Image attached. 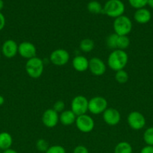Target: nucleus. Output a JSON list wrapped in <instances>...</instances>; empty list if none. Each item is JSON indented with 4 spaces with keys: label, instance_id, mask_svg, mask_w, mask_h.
Listing matches in <instances>:
<instances>
[{
    "label": "nucleus",
    "instance_id": "nucleus-36",
    "mask_svg": "<svg viewBox=\"0 0 153 153\" xmlns=\"http://www.w3.org/2000/svg\"><path fill=\"white\" fill-rule=\"evenodd\" d=\"M3 7H4V1L3 0H0V12L2 10Z\"/></svg>",
    "mask_w": 153,
    "mask_h": 153
},
{
    "label": "nucleus",
    "instance_id": "nucleus-14",
    "mask_svg": "<svg viewBox=\"0 0 153 153\" xmlns=\"http://www.w3.org/2000/svg\"><path fill=\"white\" fill-rule=\"evenodd\" d=\"M2 54L7 58H12L18 54V44L15 40L8 39L2 46Z\"/></svg>",
    "mask_w": 153,
    "mask_h": 153
},
{
    "label": "nucleus",
    "instance_id": "nucleus-31",
    "mask_svg": "<svg viewBox=\"0 0 153 153\" xmlns=\"http://www.w3.org/2000/svg\"><path fill=\"white\" fill-rule=\"evenodd\" d=\"M140 153H153V146L146 145L141 149Z\"/></svg>",
    "mask_w": 153,
    "mask_h": 153
},
{
    "label": "nucleus",
    "instance_id": "nucleus-30",
    "mask_svg": "<svg viewBox=\"0 0 153 153\" xmlns=\"http://www.w3.org/2000/svg\"><path fill=\"white\" fill-rule=\"evenodd\" d=\"M73 153H89L88 149L82 145H78L74 149Z\"/></svg>",
    "mask_w": 153,
    "mask_h": 153
},
{
    "label": "nucleus",
    "instance_id": "nucleus-15",
    "mask_svg": "<svg viewBox=\"0 0 153 153\" xmlns=\"http://www.w3.org/2000/svg\"><path fill=\"white\" fill-rule=\"evenodd\" d=\"M89 60L83 55H76L72 59V66L76 71L82 73L88 70Z\"/></svg>",
    "mask_w": 153,
    "mask_h": 153
},
{
    "label": "nucleus",
    "instance_id": "nucleus-16",
    "mask_svg": "<svg viewBox=\"0 0 153 153\" xmlns=\"http://www.w3.org/2000/svg\"><path fill=\"white\" fill-rule=\"evenodd\" d=\"M151 12L145 7L136 10L134 14V19L139 24L148 23L151 20Z\"/></svg>",
    "mask_w": 153,
    "mask_h": 153
},
{
    "label": "nucleus",
    "instance_id": "nucleus-12",
    "mask_svg": "<svg viewBox=\"0 0 153 153\" xmlns=\"http://www.w3.org/2000/svg\"><path fill=\"white\" fill-rule=\"evenodd\" d=\"M103 120L105 123L110 126H115L121 120V114L117 109L114 108H107L103 114Z\"/></svg>",
    "mask_w": 153,
    "mask_h": 153
},
{
    "label": "nucleus",
    "instance_id": "nucleus-37",
    "mask_svg": "<svg viewBox=\"0 0 153 153\" xmlns=\"http://www.w3.org/2000/svg\"><path fill=\"white\" fill-rule=\"evenodd\" d=\"M0 56H1V51H0Z\"/></svg>",
    "mask_w": 153,
    "mask_h": 153
},
{
    "label": "nucleus",
    "instance_id": "nucleus-9",
    "mask_svg": "<svg viewBox=\"0 0 153 153\" xmlns=\"http://www.w3.org/2000/svg\"><path fill=\"white\" fill-rule=\"evenodd\" d=\"M129 127L134 130H140L146 126V118L142 113L134 111L129 113L127 117Z\"/></svg>",
    "mask_w": 153,
    "mask_h": 153
},
{
    "label": "nucleus",
    "instance_id": "nucleus-19",
    "mask_svg": "<svg viewBox=\"0 0 153 153\" xmlns=\"http://www.w3.org/2000/svg\"><path fill=\"white\" fill-rule=\"evenodd\" d=\"M132 146L127 141H121L114 148V153H132Z\"/></svg>",
    "mask_w": 153,
    "mask_h": 153
},
{
    "label": "nucleus",
    "instance_id": "nucleus-20",
    "mask_svg": "<svg viewBox=\"0 0 153 153\" xmlns=\"http://www.w3.org/2000/svg\"><path fill=\"white\" fill-rule=\"evenodd\" d=\"M80 49L83 52H90L94 49V42L90 38H85L80 43Z\"/></svg>",
    "mask_w": 153,
    "mask_h": 153
},
{
    "label": "nucleus",
    "instance_id": "nucleus-32",
    "mask_svg": "<svg viewBox=\"0 0 153 153\" xmlns=\"http://www.w3.org/2000/svg\"><path fill=\"white\" fill-rule=\"evenodd\" d=\"M5 26V17L4 15L0 12V31Z\"/></svg>",
    "mask_w": 153,
    "mask_h": 153
},
{
    "label": "nucleus",
    "instance_id": "nucleus-29",
    "mask_svg": "<svg viewBox=\"0 0 153 153\" xmlns=\"http://www.w3.org/2000/svg\"><path fill=\"white\" fill-rule=\"evenodd\" d=\"M64 107H65V104H64V102H63L62 100H58V101H56L54 103L52 109L58 114L64 111Z\"/></svg>",
    "mask_w": 153,
    "mask_h": 153
},
{
    "label": "nucleus",
    "instance_id": "nucleus-7",
    "mask_svg": "<svg viewBox=\"0 0 153 153\" xmlns=\"http://www.w3.org/2000/svg\"><path fill=\"white\" fill-rule=\"evenodd\" d=\"M70 60V55L67 50L64 49H57L51 52L50 61L53 65L62 67L67 64Z\"/></svg>",
    "mask_w": 153,
    "mask_h": 153
},
{
    "label": "nucleus",
    "instance_id": "nucleus-22",
    "mask_svg": "<svg viewBox=\"0 0 153 153\" xmlns=\"http://www.w3.org/2000/svg\"><path fill=\"white\" fill-rule=\"evenodd\" d=\"M130 44V38L127 35L119 36L118 37L117 40V49L120 50H125L126 49L129 47Z\"/></svg>",
    "mask_w": 153,
    "mask_h": 153
},
{
    "label": "nucleus",
    "instance_id": "nucleus-10",
    "mask_svg": "<svg viewBox=\"0 0 153 153\" xmlns=\"http://www.w3.org/2000/svg\"><path fill=\"white\" fill-rule=\"evenodd\" d=\"M41 120L46 128H54L59 122V115L52 108L46 109L42 114Z\"/></svg>",
    "mask_w": 153,
    "mask_h": 153
},
{
    "label": "nucleus",
    "instance_id": "nucleus-28",
    "mask_svg": "<svg viewBox=\"0 0 153 153\" xmlns=\"http://www.w3.org/2000/svg\"><path fill=\"white\" fill-rule=\"evenodd\" d=\"M45 153H66V150L62 146L53 145L50 146Z\"/></svg>",
    "mask_w": 153,
    "mask_h": 153
},
{
    "label": "nucleus",
    "instance_id": "nucleus-33",
    "mask_svg": "<svg viewBox=\"0 0 153 153\" xmlns=\"http://www.w3.org/2000/svg\"><path fill=\"white\" fill-rule=\"evenodd\" d=\"M2 153H18V152H16V150H14V149L10 148V149H6V150L2 151Z\"/></svg>",
    "mask_w": 153,
    "mask_h": 153
},
{
    "label": "nucleus",
    "instance_id": "nucleus-2",
    "mask_svg": "<svg viewBox=\"0 0 153 153\" xmlns=\"http://www.w3.org/2000/svg\"><path fill=\"white\" fill-rule=\"evenodd\" d=\"M44 70V64L41 58L35 56L27 60L26 63V72L29 77L38 79L42 76Z\"/></svg>",
    "mask_w": 153,
    "mask_h": 153
},
{
    "label": "nucleus",
    "instance_id": "nucleus-8",
    "mask_svg": "<svg viewBox=\"0 0 153 153\" xmlns=\"http://www.w3.org/2000/svg\"><path fill=\"white\" fill-rule=\"evenodd\" d=\"M75 124L78 130L82 133L91 132L94 128V120L87 114L76 117Z\"/></svg>",
    "mask_w": 153,
    "mask_h": 153
},
{
    "label": "nucleus",
    "instance_id": "nucleus-1",
    "mask_svg": "<svg viewBox=\"0 0 153 153\" xmlns=\"http://www.w3.org/2000/svg\"><path fill=\"white\" fill-rule=\"evenodd\" d=\"M128 61V55L125 51L115 49L109 55L107 58V65L113 71L124 70Z\"/></svg>",
    "mask_w": 153,
    "mask_h": 153
},
{
    "label": "nucleus",
    "instance_id": "nucleus-18",
    "mask_svg": "<svg viewBox=\"0 0 153 153\" xmlns=\"http://www.w3.org/2000/svg\"><path fill=\"white\" fill-rule=\"evenodd\" d=\"M13 144V138L11 134L7 131L0 133V149L2 151L10 149Z\"/></svg>",
    "mask_w": 153,
    "mask_h": 153
},
{
    "label": "nucleus",
    "instance_id": "nucleus-24",
    "mask_svg": "<svg viewBox=\"0 0 153 153\" xmlns=\"http://www.w3.org/2000/svg\"><path fill=\"white\" fill-rule=\"evenodd\" d=\"M129 76L128 73L125 71L124 70H121L116 71L115 73V79L116 81V82H118V84H125L126 82L128 81Z\"/></svg>",
    "mask_w": 153,
    "mask_h": 153
},
{
    "label": "nucleus",
    "instance_id": "nucleus-13",
    "mask_svg": "<svg viewBox=\"0 0 153 153\" xmlns=\"http://www.w3.org/2000/svg\"><path fill=\"white\" fill-rule=\"evenodd\" d=\"M106 64L100 58L94 57L89 60L88 63V70L94 76H102L106 72Z\"/></svg>",
    "mask_w": 153,
    "mask_h": 153
},
{
    "label": "nucleus",
    "instance_id": "nucleus-23",
    "mask_svg": "<svg viewBox=\"0 0 153 153\" xmlns=\"http://www.w3.org/2000/svg\"><path fill=\"white\" fill-rule=\"evenodd\" d=\"M118 35L116 33H112L109 34L106 39V45L109 49L112 50L117 49V40H118Z\"/></svg>",
    "mask_w": 153,
    "mask_h": 153
},
{
    "label": "nucleus",
    "instance_id": "nucleus-17",
    "mask_svg": "<svg viewBox=\"0 0 153 153\" xmlns=\"http://www.w3.org/2000/svg\"><path fill=\"white\" fill-rule=\"evenodd\" d=\"M76 116L71 110H64L59 114V122L64 126H69L75 123Z\"/></svg>",
    "mask_w": 153,
    "mask_h": 153
},
{
    "label": "nucleus",
    "instance_id": "nucleus-6",
    "mask_svg": "<svg viewBox=\"0 0 153 153\" xmlns=\"http://www.w3.org/2000/svg\"><path fill=\"white\" fill-rule=\"evenodd\" d=\"M88 100L82 95H77L72 100L70 104V110L75 114L76 117L86 114L88 110Z\"/></svg>",
    "mask_w": 153,
    "mask_h": 153
},
{
    "label": "nucleus",
    "instance_id": "nucleus-11",
    "mask_svg": "<svg viewBox=\"0 0 153 153\" xmlns=\"http://www.w3.org/2000/svg\"><path fill=\"white\" fill-rule=\"evenodd\" d=\"M37 49L32 43L23 41L18 44V54L22 58L28 60L36 56Z\"/></svg>",
    "mask_w": 153,
    "mask_h": 153
},
{
    "label": "nucleus",
    "instance_id": "nucleus-3",
    "mask_svg": "<svg viewBox=\"0 0 153 153\" xmlns=\"http://www.w3.org/2000/svg\"><path fill=\"white\" fill-rule=\"evenodd\" d=\"M125 7L121 0H108L103 7V13L116 19L124 13Z\"/></svg>",
    "mask_w": 153,
    "mask_h": 153
},
{
    "label": "nucleus",
    "instance_id": "nucleus-34",
    "mask_svg": "<svg viewBox=\"0 0 153 153\" xmlns=\"http://www.w3.org/2000/svg\"><path fill=\"white\" fill-rule=\"evenodd\" d=\"M4 103V98L2 95H0V106L3 105Z\"/></svg>",
    "mask_w": 153,
    "mask_h": 153
},
{
    "label": "nucleus",
    "instance_id": "nucleus-4",
    "mask_svg": "<svg viewBox=\"0 0 153 153\" xmlns=\"http://www.w3.org/2000/svg\"><path fill=\"white\" fill-rule=\"evenodd\" d=\"M132 22L130 18L124 15L116 18L113 22L114 33L119 36L127 35L132 30Z\"/></svg>",
    "mask_w": 153,
    "mask_h": 153
},
{
    "label": "nucleus",
    "instance_id": "nucleus-26",
    "mask_svg": "<svg viewBox=\"0 0 153 153\" xmlns=\"http://www.w3.org/2000/svg\"><path fill=\"white\" fill-rule=\"evenodd\" d=\"M36 149L39 151V152H46V150L48 149V148L50 147L49 143L44 139H38V140L36 141L35 143Z\"/></svg>",
    "mask_w": 153,
    "mask_h": 153
},
{
    "label": "nucleus",
    "instance_id": "nucleus-27",
    "mask_svg": "<svg viewBox=\"0 0 153 153\" xmlns=\"http://www.w3.org/2000/svg\"><path fill=\"white\" fill-rule=\"evenodd\" d=\"M128 2L132 7L137 10L145 7V6L147 5L148 0H128Z\"/></svg>",
    "mask_w": 153,
    "mask_h": 153
},
{
    "label": "nucleus",
    "instance_id": "nucleus-5",
    "mask_svg": "<svg viewBox=\"0 0 153 153\" xmlns=\"http://www.w3.org/2000/svg\"><path fill=\"white\" fill-rule=\"evenodd\" d=\"M108 108V102L103 97H94L88 100V110L94 115H99L103 114Z\"/></svg>",
    "mask_w": 153,
    "mask_h": 153
},
{
    "label": "nucleus",
    "instance_id": "nucleus-35",
    "mask_svg": "<svg viewBox=\"0 0 153 153\" xmlns=\"http://www.w3.org/2000/svg\"><path fill=\"white\" fill-rule=\"evenodd\" d=\"M147 4H148L150 7H152V8L153 9V0H148Z\"/></svg>",
    "mask_w": 153,
    "mask_h": 153
},
{
    "label": "nucleus",
    "instance_id": "nucleus-25",
    "mask_svg": "<svg viewBox=\"0 0 153 153\" xmlns=\"http://www.w3.org/2000/svg\"><path fill=\"white\" fill-rule=\"evenodd\" d=\"M143 140L146 145L153 146V127L146 128L143 133Z\"/></svg>",
    "mask_w": 153,
    "mask_h": 153
},
{
    "label": "nucleus",
    "instance_id": "nucleus-21",
    "mask_svg": "<svg viewBox=\"0 0 153 153\" xmlns=\"http://www.w3.org/2000/svg\"><path fill=\"white\" fill-rule=\"evenodd\" d=\"M87 9L88 11L94 14H98V13H103V7L101 4L97 1H91L87 4Z\"/></svg>",
    "mask_w": 153,
    "mask_h": 153
}]
</instances>
